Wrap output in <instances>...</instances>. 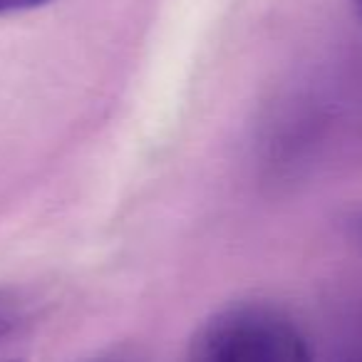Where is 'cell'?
Wrapping results in <instances>:
<instances>
[{
	"label": "cell",
	"instance_id": "obj_1",
	"mask_svg": "<svg viewBox=\"0 0 362 362\" xmlns=\"http://www.w3.org/2000/svg\"><path fill=\"white\" fill-rule=\"evenodd\" d=\"M192 362H313L305 337L278 308L233 305L197 332Z\"/></svg>",
	"mask_w": 362,
	"mask_h": 362
},
{
	"label": "cell",
	"instance_id": "obj_2",
	"mask_svg": "<svg viewBox=\"0 0 362 362\" xmlns=\"http://www.w3.org/2000/svg\"><path fill=\"white\" fill-rule=\"evenodd\" d=\"M23 322V305L13 293L0 291V342L11 337Z\"/></svg>",
	"mask_w": 362,
	"mask_h": 362
},
{
	"label": "cell",
	"instance_id": "obj_3",
	"mask_svg": "<svg viewBox=\"0 0 362 362\" xmlns=\"http://www.w3.org/2000/svg\"><path fill=\"white\" fill-rule=\"evenodd\" d=\"M52 3V0H0V16H16V13H28Z\"/></svg>",
	"mask_w": 362,
	"mask_h": 362
},
{
	"label": "cell",
	"instance_id": "obj_4",
	"mask_svg": "<svg viewBox=\"0 0 362 362\" xmlns=\"http://www.w3.org/2000/svg\"><path fill=\"white\" fill-rule=\"evenodd\" d=\"M0 362H25V357L16 352H0Z\"/></svg>",
	"mask_w": 362,
	"mask_h": 362
},
{
	"label": "cell",
	"instance_id": "obj_5",
	"mask_svg": "<svg viewBox=\"0 0 362 362\" xmlns=\"http://www.w3.org/2000/svg\"><path fill=\"white\" fill-rule=\"evenodd\" d=\"M355 241H357V246L362 248V216L355 221Z\"/></svg>",
	"mask_w": 362,
	"mask_h": 362
},
{
	"label": "cell",
	"instance_id": "obj_6",
	"mask_svg": "<svg viewBox=\"0 0 362 362\" xmlns=\"http://www.w3.org/2000/svg\"><path fill=\"white\" fill-rule=\"evenodd\" d=\"M352 8H355V13L360 16V21H362V0H352Z\"/></svg>",
	"mask_w": 362,
	"mask_h": 362
}]
</instances>
